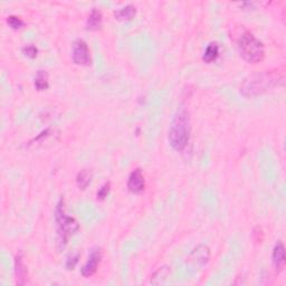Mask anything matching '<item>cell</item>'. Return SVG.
Here are the masks:
<instances>
[{"label": "cell", "instance_id": "1", "mask_svg": "<svg viewBox=\"0 0 286 286\" xmlns=\"http://www.w3.org/2000/svg\"><path fill=\"white\" fill-rule=\"evenodd\" d=\"M284 76L276 72H261L246 77L240 84V94L247 99L257 98L272 91L278 85H283Z\"/></svg>", "mask_w": 286, "mask_h": 286}, {"label": "cell", "instance_id": "2", "mask_svg": "<svg viewBox=\"0 0 286 286\" xmlns=\"http://www.w3.org/2000/svg\"><path fill=\"white\" fill-rule=\"evenodd\" d=\"M190 140V118L185 109L178 111L169 129V143L176 151H184Z\"/></svg>", "mask_w": 286, "mask_h": 286}, {"label": "cell", "instance_id": "3", "mask_svg": "<svg viewBox=\"0 0 286 286\" xmlns=\"http://www.w3.org/2000/svg\"><path fill=\"white\" fill-rule=\"evenodd\" d=\"M237 47L240 56L250 64H257L265 58L264 44L250 32H245L239 36Z\"/></svg>", "mask_w": 286, "mask_h": 286}, {"label": "cell", "instance_id": "4", "mask_svg": "<svg viewBox=\"0 0 286 286\" xmlns=\"http://www.w3.org/2000/svg\"><path fill=\"white\" fill-rule=\"evenodd\" d=\"M55 221H56L58 243L65 246L70 236L75 235L80 230V225L75 218L69 217L65 214L64 200L61 199L55 210Z\"/></svg>", "mask_w": 286, "mask_h": 286}, {"label": "cell", "instance_id": "5", "mask_svg": "<svg viewBox=\"0 0 286 286\" xmlns=\"http://www.w3.org/2000/svg\"><path fill=\"white\" fill-rule=\"evenodd\" d=\"M72 61L74 64L81 66H88L91 64V54L86 42L83 39H77L73 44Z\"/></svg>", "mask_w": 286, "mask_h": 286}, {"label": "cell", "instance_id": "6", "mask_svg": "<svg viewBox=\"0 0 286 286\" xmlns=\"http://www.w3.org/2000/svg\"><path fill=\"white\" fill-rule=\"evenodd\" d=\"M101 259H102V252L100 248H95V250H93L90 257H88L87 262L84 264V266L82 267L81 269V273L83 275L84 277H91L93 276L96 273V270H98V267L100 265V263H101Z\"/></svg>", "mask_w": 286, "mask_h": 286}, {"label": "cell", "instance_id": "7", "mask_svg": "<svg viewBox=\"0 0 286 286\" xmlns=\"http://www.w3.org/2000/svg\"><path fill=\"white\" fill-rule=\"evenodd\" d=\"M128 189L132 194L140 195L146 189V180L141 169H135L130 173L128 179Z\"/></svg>", "mask_w": 286, "mask_h": 286}, {"label": "cell", "instance_id": "8", "mask_svg": "<svg viewBox=\"0 0 286 286\" xmlns=\"http://www.w3.org/2000/svg\"><path fill=\"white\" fill-rule=\"evenodd\" d=\"M210 258V250L206 245H199L197 246L189 256V259L196 265L203 266L206 265Z\"/></svg>", "mask_w": 286, "mask_h": 286}, {"label": "cell", "instance_id": "9", "mask_svg": "<svg viewBox=\"0 0 286 286\" xmlns=\"http://www.w3.org/2000/svg\"><path fill=\"white\" fill-rule=\"evenodd\" d=\"M272 259H273V265L277 273L282 272V270L285 269V264H286L285 247L282 241H278V243L275 245L273 254H272Z\"/></svg>", "mask_w": 286, "mask_h": 286}, {"label": "cell", "instance_id": "10", "mask_svg": "<svg viewBox=\"0 0 286 286\" xmlns=\"http://www.w3.org/2000/svg\"><path fill=\"white\" fill-rule=\"evenodd\" d=\"M15 274H16L17 283L18 284H25L26 276H27V269L24 263V256L21 252H19L15 258Z\"/></svg>", "mask_w": 286, "mask_h": 286}, {"label": "cell", "instance_id": "11", "mask_svg": "<svg viewBox=\"0 0 286 286\" xmlns=\"http://www.w3.org/2000/svg\"><path fill=\"white\" fill-rule=\"evenodd\" d=\"M102 24H103L102 13L100 12L99 9L93 8L91 14H90V16H88V18H87L86 29L87 31H91V32L99 31V29L102 27Z\"/></svg>", "mask_w": 286, "mask_h": 286}, {"label": "cell", "instance_id": "12", "mask_svg": "<svg viewBox=\"0 0 286 286\" xmlns=\"http://www.w3.org/2000/svg\"><path fill=\"white\" fill-rule=\"evenodd\" d=\"M136 16V8L133 5H126L114 12V17L117 20L129 21Z\"/></svg>", "mask_w": 286, "mask_h": 286}, {"label": "cell", "instance_id": "13", "mask_svg": "<svg viewBox=\"0 0 286 286\" xmlns=\"http://www.w3.org/2000/svg\"><path fill=\"white\" fill-rule=\"evenodd\" d=\"M34 86L37 91L42 92L46 91L50 87V82H48V73L46 70L39 69L37 70L36 75L34 77Z\"/></svg>", "mask_w": 286, "mask_h": 286}, {"label": "cell", "instance_id": "14", "mask_svg": "<svg viewBox=\"0 0 286 286\" xmlns=\"http://www.w3.org/2000/svg\"><path fill=\"white\" fill-rule=\"evenodd\" d=\"M219 54H220V50H219V45L217 43H210L209 45L206 47L205 51H203L202 55V59L205 63H214L215 61H217V58L219 57Z\"/></svg>", "mask_w": 286, "mask_h": 286}, {"label": "cell", "instance_id": "15", "mask_svg": "<svg viewBox=\"0 0 286 286\" xmlns=\"http://www.w3.org/2000/svg\"><path fill=\"white\" fill-rule=\"evenodd\" d=\"M92 171L88 169H83L77 173L76 176V185L81 190H85L88 187V185L91 184L92 180Z\"/></svg>", "mask_w": 286, "mask_h": 286}, {"label": "cell", "instance_id": "16", "mask_svg": "<svg viewBox=\"0 0 286 286\" xmlns=\"http://www.w3.org/2000/svg\"><path fill=\"white\" fill-rule=\"evenodd\" d=\"M7 24L14 31H18L24 26V21L17 16H8L7 17Z\"/></svg>", "mask_w": 286, "mask_h": 286}, {"label": "cell", "instance_id": "17", "mask_svg": "<svg viewBox=\"0 0 286 286\" xmlns=\"http://www.w3.org/2000/svg\"><path fill=\"white\" fill-rule=\"evenodd\" d=\"M23 54L25 56H27L28 58H32L34 59L37 57V55H38V48H37L35 45H33V44H29V45H26L23 47Z\"/></svg>", "mask_w": 286, "mask_h": 286}, {"label": "cell", "instance_id": "18", "mask_svg": "<svg viewBox=\"0 0 286 286\" xmlns=\"http://www.w3.org/2000/svg\"><path fill=\"white\" fill-rule=\"evenodd\" d=\"M110 190H111V184L105 183L101 188L99 189L98 194H96V198H98V200H101V202L102 200H105L106 197L110 194Z\"/></svg>", "mask_w": 286, "mask_h": 286}, {"label": "cell", "instance_id": "19", "mask_svg": "<svg viewBox=\"0 0 286 286\" xmlns=\"http://www.w3.org/2000/svg\"><path fill=\"white\" fill-rule=\"evenodd\" d=\"M79 259H80V255L79 254H76L74 256H69V257L67 258V261H66V269H75L77 263H79Z\"/></svg>", "mask_w": 286, "mask_h": 286}]
</instances>
